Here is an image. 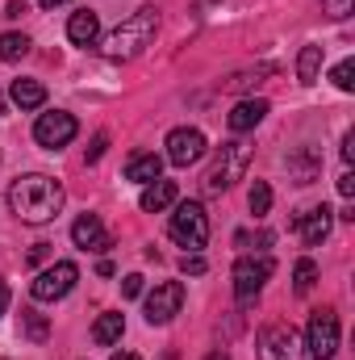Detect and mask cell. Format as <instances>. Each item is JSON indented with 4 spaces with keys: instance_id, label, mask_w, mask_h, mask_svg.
Returning a JSON list of instances; mask_svg holds the SVG:
<instances>
[{
    "instance_id": "obj_12",
    "label": "cell",
    "mask_w": 355,
    "mask_h": 360,
    "mask_svg": "<svg viewBox=\"0 0 355 360\" xmlns=\"http://www.w3.org/2000/svg\"><path fill=\"white\" fill-rule=\"evenodd\" d=\"M297 235H301V243H309V248H318V243H326V235H330V226H335V210L330 205H314V210H305V214H297Z\"/></svg>"
},
{
    "instance_id": "obj_38",
    "label": "cell",
    "mask_w": 355,
    "mask_h": 360,
    "mask_svg": "<svg viewBox=\"0 0 355 360\" xmlns=\"http://www.w3.org/2000/svg\"><path fill=\"white\" fill-rule=\"evenodd\" d=\"M42 8H55V4H67V0H38Z\"/></svg>"
},
{
    "instance_id": "obj_21",
    "label": "cell",
    "mask_w": 355,
    "mask_h": 360,
    "mask_svg": "<svg viewBox=\"0 0 355 360\" xmlns=\"http://www.w3.org/2000/svg\"><path fill=\"white\" fill-rule=\"evenodd\" d=\"M318 72H322V46H301V55H297V76H301V84H314Z\"/></svg>"
},
{
    "instance_id": "obj_10",
    "label": "cell",
    "mask_w": 355,
    "mask_h": 360,
    "mask_svg": "<svg viewBox=\"0 0 355 360\" xmlns=\"http://www.w3.org/2000/svg\"><path fill=\"white\" fill-rule=\"evenodd\" d=\"M205 151H209V143H205V134L192 130V126H180V130L168 134V160H172L176 168H192V164H201Z\"/></svg>"
},
{
    "instance_id": "obj_31",
    "label": "cell",
    "mask_w": 355,
    "mask_h": 360,
    "mask_svg": "<svg viewBox=\"0 0 355 360\" xmlns=\"http://www.w3.org/2000/svg\"><path fill=\"white\" fill-rule=\"evenodd\" d=\"M322 4H326L330 17H347V13H351V0H322Z\"/></svg>"
},
{
    "instance_id": "obj_6",
    "label": "cell",
    "mask_w": 355,
    "mask_h": 360,
    "mask_svg": "<svg viewBox=\"0 0 355 360\" xmlns=\"http://www.w3.org/2000/svg\"><path fill=\"white\" fill-rule=\"evenodd\" d=\"M272 272H276V264L267 256H243L234 264V297H239V306H251L260 297V289L267 285Z\"/></svg>"
},
{
    "instance_id": "obj_26",
    "label": "cell",
    "mask_w": 355,
    "mask_h": 360,
    "mask_svg": "<svg viewBox=\"0 0 355 360\" xmlns=\"http://www.w3.org/2000/svg\"><path fill=\"white\" fill-rule=\"evenodd\" d=\"M318 285V264L314 260H297V269H293V289L297 293H309Z\"/></svg>"
},
{
    "instance_id": "obj_7",
    "label": "cell",
    "mask_w": 355,
    "mask_h": 360,
    "mask_svg": "<svg viewBox=\"0 0 355 360\" xmlns=\"http://www.w3.org/2000/svg\"><path fill=\"white\" fill-rule=\"evenodd\" d=\"M76 281H80V269L72 260H59V264H51L46 272L34 276L29 293H34V302H59V297H67L76 289Z\"/></svg>"
},
{
    "instance_id": "obj_22",
    "label": "cell",
    "mask_w": 355,
    "mask_h": 360,
    "mask_svg": "<svg viewBox=\"0 0 355 360\" xmlns=\"http://www.w3.org/2000/svg\"><path fill=\"white\" fill-rule=\"evenodd\" d=\"M29 55V38L25 34H0V59L4 63H17Z\"/></svg>"
},
{
    "instance_id": "obj_2",
    "label": "cell",
    "mask_w": 355,
    "mask_h": 360,
    "mask_svg": "<svg viewBox=\"0 0 355 360\" xmlns=\"http://www.w3.org/2000/svg\"><path fill=\"white\" fill-rule=\"evenodd\" d=\"M155 30H159V8H138V13H130V17L100 42V51H105V59L126 63V59H134V55H142V51L151 46Z\"/></svg>"
},
{
    "instance_id": "obj_24",
    "label": "cell",
    "mask_w": 355,
    "mask_h": 360,
    "mask_svg": "<svg viewBox=\"0 0 355 360\" xmlns=\"http://www.w3.org/2000/svg\"><path fill=\"white\" fill-rule=\"evenodd\" d=\"M21 331H25V340H34V344H42L46 335H51V323L38 314V310H21Z\"/></svg>"
},
{
    "instance_id": "obj_29",
    "label": "cell",
    "mask_w": 355,
    "mask_h": 360,
    "mask_svg": "<svg viewBox=\"0 0 355 360\" xmlns=\"http://www.w3.org/2000/svg\"><path fill=\"white\" fill-rule=\"evenodd\" d=\"M138 293H142V276H138V272L121 276V297H138Z\"/></svg>"
},
{
    "instance_id": "obj_11",
    "label": "cell",
    "mask_w": 355,
    "mask_h": 360,
    "mask_svg": "<svg viewBox=\"0 0 355 360\" xmlns=\"http://www.w3.org/2000/svg\"><path fill=\"white\" fill-rule=\"evenodd\" d=\"M180 306H184V285H180V281H163V285H155V293L147 297V323H151V327L172 323V319L180 314Z\"/></svg>"
},
{
    "instance_id": "obj_35",
    "label": "cell",
    "mask_w": 355,
    "mask_h": 360,
    "mask_svg": "<svg viewBox=\"0 0 355 360\" xmlns=\"http://www.w3.org/2000/svg\"><path fill=\"white\" fill-rule=\"evenodd\" d=\"M25 13V0H8V8H4V17H21Z\"/></svg>"
},
{
    "instance_id": "obj_34",
    "label": "cell",
    "mask_w": 355,
    "mask_h": 360,
    "mask_svg": "<svg viewBox=\"0 0 355 360\" xmlns=\"http://www.w3.org/2000/svg\"><path fill=\"white\" fill-rule=\"evenodd\" d=\"M343 160H347V164L355 160V134H343Z\"/></svg>"
},
{
    "instance_id": "obj_39",
    "label": "cell",
    "mask_w": 355,
    "mask_h": 360,
    "mask_svg": "<svg viewBox=\"0 0 355 360\" xmlns=\"http://www.w3.org/2000/svg\"><path fill=\"white\" fill-rule=\"evenodd\" d=\"M205 360H230V356H226V352H209Z\"/></svg>"
},
{
    "instance_id": "obj_3",
    "label": "cell",
    "mask_w": 355,
    "mask_h": 360,
    "mask_svg": "<svg viewBox=\"0 0 355 360\" xmlns=\"http://www.w3.org/2000/svg\"><path fill=\"white\" fill-rule=\"evenodd\" d=\"M168 231H172V239L184 252H201L209 243V214H205V205L201 201H180Z\"/></svg>"
},
{
    "instance_id": "obj_5",
    "label": "cell",
    "mask_w": 355,
    "mask_h": 360,
    "mask_svg": "<svg viewBox=\"0 0 355 360\" xmlns=\"http://www.w3.org/2000/svg\"><path fill=\"white\" fill-rule=\"evenodd\" d=\"M305 348L314 360H330L339 352V314L326 306V310H314L309 314V327H305Z\"/></svg>"
},
{
    "instance_id": "obj_1",
    "label": "cell",
    "mask_w": 355,
    "mask_h": 360,
    "mask_svg": "<svg viewBox=\"0 0 355 360\" xmlns=\"http://www.w3.org/2000/svg\"><path fill=\"white\" fill-rule=\"evenodd\" d=\"M8 205H13V214H17L21 222L42 226V222H51V218L63 210V184L55 176H46V172H29V176L13 180Z\"/></svg>"
},
{
    "instance_id": "obj_13",
    "label": "cell",
    "mask_w": 355,
    "mask_h": 360,
    "mask_svg": "<svg viewBox=\"0 0 355 360\" xmlns=\"http://www.w3.org/2000/svg\"><path fill=\"white\" fill-rule=\"evenodd\" d=\"M72 243L80 252H109L113 248V239H109V231H105V222L96 214H84V218L72 222Z\"/></svg>"
},
{
    "instance_id": "obj_27",
    "label": "cell",
    "mask_w": 355,
    "mask_h": 360,
    "mask_svg": "<svg viewBox=\"0 0 355 360\" xmlns=\"http://www.w3.org/2000/svg\"><path fill=\"white\" fill-rule=\"evenodd\" d=\"M330 80H335V89L351 92V89H355V63H351V59H343V63L330 72Z\"/></svg>"
},
{
    "instance_id": "obj_14",
    "label": "cell",
    "mask_w": 355,
    "mask_h": 360,
    "mask_svg": "<svg viewBox=\"0 0 355 360\" xmlns=\"http://www.w3.org/2000/svg\"><path fill=\"white\" fill-rule=\"evenodd\" d=\"M267 117V101H260V96H251V101H239L234 109H230V130L234 134H247V130H255L260 122Z\"/></svg>"
},
{
    "instance_id": "obj_30",
    "label": "cell",
    "mask_w": 355,
    "mask_h": 360,
    "mask_svg": "<svg viewBox=\"0 0 355 360\" xmlns=\"http://www.w3.org/2000/svg\"><path fill=\"white\" fill-rule=\"evenodd\" d=\"M105 147H109V134H96V139H92V147H88V164H96V160L105 155Z\"/></svg>"
},
{
    "instance_id": "obj_36",
    "label": "cell",
    "mask_w": 355,
    "mask_h": 360,
    "mask_svg": "<svg viewBox=\"0 0 355 360\" xmlns=\"http://www.w3.org/2000/svg\"><path fill=\"white\" fill-rule=\"evenodd\" d=\"M4 310H8V285L0 281V314H4Z\"/></svg>"
},
{
    "instance_id": "obj_4",
    "label": "cell",
    "mask_w": 355,
    "mask_h": 360,
    "mask_svg": "<svg viewBox=\"0 0 355 360\" xmlns=\"http://www.w3.org/2000/svg\"><path fill=\"white\" fill-rule=\"evenodd\" d=\"M247 164H251V147H247V143H222L217 164H213L209 176H205V193H226L234 180H243Z\"/></svg>"
},
{
    "instance_id": "obj_18",
    "label": "cell",
    "mask_w": 355,
    "mask_h": 360,
    "mask_svg": "<svg viewBox=\"0 0 355 360\" xmlns=\"http://www.w3.org/2000/svg\"><path fill=\"white\" fill-rule=\"evenodd\" d=\"M280 68L276 63H260V68H247V72H234L230 80H222V92H247V89H260L267 76H276Z\"/></svg>"
},
{
    "instance_id": "obj_28",
    "label": "cell",
    "mask_w": 355,
    "mask_h": 360,
    "mask_svg": "<svg viewBox=\"0 0 355 360\" xmlns=\"http://www.w3.org/2000/svg\"><path fill=\"white\" fill-rule=\"evenodd\" d=\"M180 272H188V276H201V272H205V260H201L196 252H184V260H180Z\"/></svg>"
},
{
    "instance_id": "obj_32",
    "label": "cell",
    "mask_w": 355,
    "mask_h": 360,
    "mask_svg": "<svg viewBox=\"0 0 355 360\" xmlns=\"http://www.w3.org/2000/svg\"><path fill=\"white\" fill-rule=\"evenodd\" d=\"M339 193L351 201V193H355V176H351V172H343V176H339Z\"/></svg>"
},
{
    "instance_id": "obj_16",
    "label": "cell",
    "mask_w": 355,
    "mask_h": 360,
    "mask_svg": "<svg viewBox=\"0 0 355 360\" xmlns=\"http://www.w3.org/2000/svg\"><path fill=\"white\" fill-rule=\"evenodd\" d=\"M67 38H72L76 46H96V38H100V21H96V13H88V8L72 13V21H67Z\"/></svg>"
},
{
    "instance_id": "obj_23",
    "label": "cell",
    "mask_w": 355,
    "mask_h": 360,
    "mask_svg": "<svg viewBox=\"0 0 355 360\" xmlns=\"http://www.w3.org/2000/svg\"><path fill=\"white\" fill-rule=\"evenodd\" d=\"M318 168H322V164H318V155H314V151H301L297 160H288V172L297 176V184H309V180L318 176Z\"/></svg>"
},
{
    "instance_id": "obj_25",
    "label": "cell",
    "mask_w": 355,
    "mask_h": 360,
    "mask_svg": "<svg viewBox=\"0 0 355 360\" xmlns=\"http://www.w3.org/2000/svg\"><path fill=\"white\" fill-rule=\"evenodd\" d=\"M247 205H251V214H255V218H264L267 210H272V184H267V180H255V184H251Z\"/></svg>"
},
{
    "instance_id": "obj_37",
    "label": "cell",
    "mask_w": 355,
    "mask_h": 360,
    "mask_svg": "<svg viewBox=\"0 0 355 360\" xmlns=\"http://www.w3.org/2000/svg\"><path fill=\"white\" fill-rule=\"evenodd\" d=\"M113 360H138V352H113Z\"/></svg>"
},
{
    "instance_id": "obj_20",
    "label": "cell",
    "mask_w": 355,
    "mask_h": 360,
    "mask_svg": "<svg viewBox=\"0 0 355 360\" xmlns=\"http://www.w3.org/2000/svg\"><path fill=\"white\" fill-rule=\"evenodd\" d=\"M8 96H13V105H21V109H42V105H46V89H42L38 80H13Z\"/></svg>"
},
{
    "instance_id": "obj_15",
    "label": "cell",
    "mask_w": 355,
    "mask_h": 360,
    "mask_svg": "<svg viewBox=\"0 0 355 360\" xmlns=\"http://www.w3.org/2000/svg\"><path fill=\"white\" fill-rule=\"evenodd\" d=\"M176 201V184L172 180H151V184H142V197H138V205L147 210V214H159V210H168Z\"/></svg>"
},
{
    "instance_id": "obj_9",
    "label": "cell",
    "mask_w": 355,
    "mask_h": 360,
    "mask_svg": "<svg viewBox=\"0 0 355 360\" xmlns=\"http://www.w3.org/2000/svg\"><path fill=\"white\" fill-rule=\"evenodd\" d=\"M76 117L72 113H63V109H55V113H42L38 122H34V139H38V147H46V151H59V147H67L72 139H76Z\"/></svg>"
},
{
    "instance_id": "obj_33",
    "label": "cell",
    "mask_w": 355,
    "mask_h": 360,
    "mask_svg": "<svg viewBox=\"0 0 355 360\" xmlns=\"http://www.w3.org/2000/svg\"><path fill=\"white\" fill-rule=\"evenodd\" d=\"M25 260H29V264H38V260H46V243H34V248H29V256H25Z\"/></svg>"
},
{
    "instance_id": "obj_19",
    "label": "cell",
    "mask_w": 355,
    "mask_h": 360,
    "mask_svg": "<svg viewBox=\"0 0 355 360\" xmlns=\"http://www.w3.org/2000/svg\"><path fill=\"white\" fill-rule=\"evenodd\" d=\"M121 331H126V319H121L117 310H109V314H100V319L92 323V340H96L100 348L117 344V340H121Z\"/></svg>"
},
{
    "instance_id": "obj_17",
    "label": "cell",
    "mask_w": 355,
    "mask_h": 360,
    "mask_svg": "<svg viewBox=\"0 0 355 360\" xmlns=\"http://www.w3.org/2000/svg\"><path fill=\"white\" fill-rule=\"evenodd\" d=\"M163 176V160L155 155V151H142V155H130V164H126V180H134V184H151V180Z\"/></svg>"
},
{
    "instance_id": "obj_8",
    "label": "cell",
    "mask_w": 355,
    "mask_h": 360,
    "mask_svg": "<svg viewBox=\"0 0 355 360\" xmlns=\"http://www.w3.org/2000/svg\"><path fill=\"white\" fill-rule=\"evenodd\" d=\"M260 360H301V344H297V331L288 323H267L255 340Z\"/></svg>"
},
{
    "instance_id": "obj_40",
    "label": "cell",
    "mask_w": 355,
    "mask_h": 360,
    "mask_svg": "<svg viewBox=\"0 0 355 360\" xmlns=\"http://www.w3.org/2000/svg\"><path fill=\"white\" fill-rule=\"evenodd\" d=\"M0 109H4V101H0Z\"/></svg>"
}]
</instances>
